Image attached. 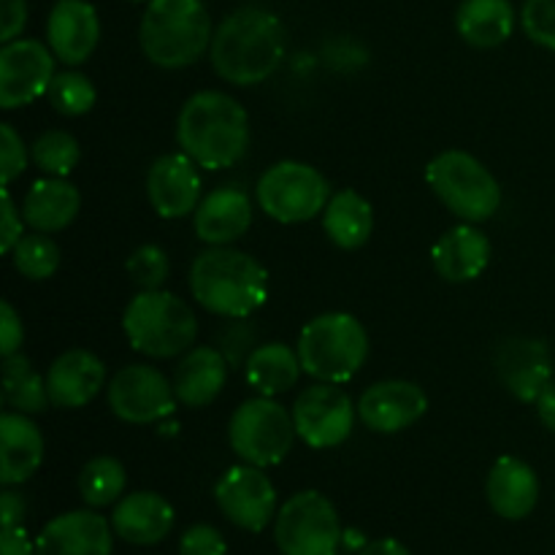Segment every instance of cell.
I'll use <instances>...</instances> for the list:
<instances>
[{
    "label": "cell",
    "instance_id": "1",
    "mask_svg": "<svg viewBox=\"0 0 555 555\" xmlns=\"http://www.w3.org/2000/svg\"><path fill=\"white\" fill-rule=\"evenodd\" d=\"M285 25L271 11L244 5L217 25L209 60L220 79L253 87L271 79L285 60Z\"/></svg>",
    "mask_w": 555,
    "mask_h": 555
},
{
    "label": "cell",
    "instance_id": "2",
    "mask_svg": "<svg viewBox=\"0 0 555 555\" xmlns=\"http://www.w3.org/2000/svg\"><path fill=\"white\" fill-rule=\"evenodd\" d=\"M177 141L184 155L206 171L236 166L249 146L247 108L228 92H195L179 112Z\"/></svg>",
    "mask_w": 555,
    "mask_h": 555
},
{
    "label": "cell",
    "instance_id": "3",
    "mask_svg": "<svg viewBox=\"0 0 555 555\" xmlns=\"http://www.w3.org/2000/svg\"><path fill=\"white\" fill-rule=\"evenodd\" d=\"M190 293L209 314L244 320L266 304L269 271L242 249L209 247L190 266Z\"/></svg>",
    "mask_w": 555,
    "mask_h": 555
},
{
    "label": "cell",
    "instance_id": "4",
    "mask_svg": "<svg viewBox=\"0 0 555 555\" xmlns=\"http://www.w3.org/2000/svg\"><path fill=\"white\" fill-rule=\"evenodd\" d=\"M215 25L204 0H152L139 25V43L152 65L182 70L211 49Z\"/></svg>",
    "mask_w": 555,
    "mask_h": 555
},
{
    "label": "cell",
    "instance_id": "5",
    "mask_svg": "<svg viewBox=\"0 0 555 555\" xmlns=\"http://www.w3.org/2000/svg\"><path fill=\"white\" fill-rule=\"evenodd\" d=\"M296 350L304 374L314 383L345 385L366 363L369 334L356 314L325 312L304 325Z\"/></svg>",
    "mask_w": 555,
    "mask_h": 555
},
{
    "label": "cell",
    "instance_id": "6",
    "mask_svg": "<svg viewBox=\"0 0 555 555\" xmlns=\"http://www.w3.org/2000/svg\"><path fill=\"white\" fill-rule=\"evenodd\" d=\"M128 345L146 358H177L193 350L198 320L188 301L168 291H141L122 312Z\"/></svg>",
    "mask_w": 555,
    "mask_h": 555
},
{
    "label": "cell",
    "instance_id": "7",
    "mask_svg": "<svg viewBox=\"0 0 555 555\" xmlns=\"http://www.w3.org/2000/svg\"><path fill=\"white\" fill-rule=\"evenodd\" d=\"M426 182L439 201L464 222L491 220L502 206L499 179L464 150H448L426 166Z\"/></svg>",
    "mask_w": 555,
    "mask_h": 555
},
{
    "label": "cell",
    "instance_id": "8",
    "mask_svg": "<svg viewBox=\"0 0 555 555\" xmlns=\"http://www.w3.org/2000/svg\"><path fill=\"white\" fill-rule=\"evenodd\" d=\"M296 437L293 412H287L269 396L247 399L228 423V442L233 453L244 464L260 466V469L282 464L293 450Z\"/></svg>",
    "mask_w": 555,
    "mask_h": 555
},
{
    "label": "cell",
    "instance_id": "9",
    "mask_svg": "<svg viewBox=\"0 0 555 555\" xmlns=\"http://www.w3.org/2000/svg\"><path fill=\"white\" fill-rule=\"evenodd\" d=\"M258 204L271 220L298 225L323 215L331 201V184L314 166L301 160L274 163L258 179Z\"/></svg>",
    "mask_w": 555,
    "mask_h": 555
},
{
    "label": "cell",
    "instance_id": "10",
    "mask_svg": "<svg viewBox=\"0 0 555 555\" xmlns=\"http://www.w3.org/2000/svg\"><path fill=\"white\" fill-rule=\"evenodd\" d=\"M274 540L282 555H336L345 531L331 499L320 491H301L276 513Z\"/></svg>",
    "mask_w": 555,
    "mask_h": 555
},
{
    "label": "cell",
    "instance_id": "11",
    "mask_svg": "<svg viewBox=\"0 0 555 555\" xmlns=\"http://www.w3.org/2000/svg\"><path fill=\"white\" fill-rule=\"evenodd\" d=\"M173 383L150 363H130L108 379V406L130 426H150L177 412Z\"/></svg>",
    "mask_w": 555,
    "mask_h": 555
},
{
    "label": "cell",
    "instance_id": "12",
    "mask_svg": "<svg viewBox=\"0 0 555 555\" xmlns=\"http://www.w3.org/2000/svg\"><path fill=\"white\" fill-rule=\"evenodd\" d=\"M356 415L358 406L352 404L347 390L331 383L309 385L293 404L298 439L312 450H331L345 444L356 426Z\"/></svg>",
    "mask_w": 555,
    "mask_h": 555
},
{
    "label": "cell",
    "instance_id": "13",
    "mask_svg": "<svg viewBox=\"0 0 555 555\" xmlns=\"http://www.w3.org/2000/svg\"><path fill=\"white\" fill-rule=\"evenodd\" d=\"M54 52L49 43L38 38H14L0 49V108L30 106L41 95H47L54 79Z\"/></svg>",
    "mask_w": 555,
    "mask_h": 555
},
{
    "label": "cell",
    "instance_id": "14",
    "mask_svg": "<svg viewBox=\"0 0 555 555\" xmlns=\"http://www.w3.org/2000/svg\"><path fill=\"white\" fill-rule=\"evenodd\" d=\"M215 499L220 513L238 529L260 534L276 518V488L260 466L236 464L217 480Z\"/></svg>",
    "mask_w": 555,
    "mask_h": 555
},
{
    "label": "cell",
    "instance_id": "15",
    "mask_svg": "<svg viewBox=\"0 0 555 555\" xmlns=\"http://www.w3.org/2000/svg\"><path fill=\"white\" fill-rule=\"evenodd\" d=\"M198 163L184 152L160 155L146 171V198L163 220H182L201 204Z\"/></svg>",
    "mask_w": 555,
    "mask_h": 555
},
{
    "label": "cell",
    "instance_id": "16",
    "mask_svg": "<svg viewBox=\"0 0 555 555\" xmlns=\"http://www.w3.org/2000/svg\"><path fill=\"white\" fill-rule=\"evenodd\" d=\"M428 412L426 390L410 379H383L363 390L358 417L374 434H399Z\"/></svg>",
    "mask_w": 555,
    "mask_h": 555
},
{
    "label": "cell",
    "instance_id": "17",
    "mask_svg": "<svg viewBox=\"0 0 555 555\" xmlns=\"http://www.w3.org/2000/svg\"><path fill=\"white\" fill-rule=\"evenodd\" d=\"M114 529L95 509H70L36 537V555H112Z\"/></svg>",
    "mask_w": 555,
    "mask_h": 555
},
{
    "label": "cell",
    "instance_id": "18",
    "mask_svg": "<svg viewBox=\"0 0 555 555\" xmlns=\"http://www.w3.org/2000/svg\"><path fill=\"white\" fill-rule=\"evenodd\" d=\"M101 41V20L87 0H57L47 20V43L65 65H81Z\"/></svg>",
    "mask_w": 555,
    "mask_h": 555
},
{
    "label": "cell",
    "instance_id": "19",
    "mask_svg": "<svg viewBox=\"0 0 555 555\" xmlns=\"http://www.w3.org/2000/svg\"><path fill=\"white\" fill-rule=\"evenodd\" d=\"M47 388L52 406L81 410L106 388V363L90 350H65L47 372Z\"/></svg>",
    "mask_w": 555,
    "mask_h": 555
},
{
    "label": "cell",
    "instance_id": "20",
    "mask_svg": "<svg viewBox=\"0 0 555 555\" xmlns=\"http://www.w3.org/2000/svg\"><path fill=\"white\" fill-rule=\"evenodd\" d=\"M499 377L518 401L534 404L553 383L551 350L542 339H509L499 347Z\"/></svg>",
    "mask_w": 555,
    "mask_h": 555
},
{
    "label": "cell",
    "instance_id": "21",
    "mask_svg": "<svg viewBox=\"0 0 555 555\" xmlns=\"http://www.w3.org/2000/svg\"><path fill=\"white\" fill-rule=\"evenodd\" d=\"M177 524L171 502L155 491H135L119 499L112 513V529L130 545H157Z\"/></svg>",
    "mask_w": 555,
    "mask_h": 555
},
{
    "label": "cell",
    "instance_id": "22",
    "mask_svg": "<svg viewBox=\"0 0 555 555\" xmlns=\"http://www.w3.org/2000/svg\"><path fill=\"white\" fill-rule=\"evenodd\" d=\"M491 238L475 225V222H461L439 236L431 247V263L444 282L464 285L477 280L491 263Z\"/></svg>",
    "mask_w": 555,
    "mask_h": 555
},
{
    "label": "cell",
    "instance_id": "23",
    "mask_svg": "<svg viewBox=\"0 0 555 555\" xmlns=\"http://www.w3.org/2000/svg\"><path fill=\"white\" fill-rule=\"evenodd\" d=\"M195 236L209 247L238 242L253 225V201L242 188H217L195 209Z\"/></svg>",
    "mask_w": 555,
    "mask_h": 555
},
{
    "label": "cell",
    "instance_id": "24",
    "mask_svg": "<svg viewBox=\"0 0 555 555\" xmlns=\"http://www.w3.org/2000/svg\"><path fill=\"white\" fill-rule=\"evenodd\" d=\"M486 496L499 518L524 520L540 502V477L526 461L502 455L488 472Z\"/></svg>",
    "mask_w": 555,
    "mask_h": 555
},
{
    "label": "cell",
    "instance_id": "25",
    "mask_svg": "<svg viewBox=\"0 0 555 555\" xmlns=\"http://www.w3.org/2000/svg\"><path fill=\"white\" fill-rule=\"evenodd\" d=\"M43 434L30 415H0V482L5 488L30 480L43 464Z\"/></svg>",
    "mask_w": 555,
    "mask_h": 555
},
{
    "label": "cell",
    "instance_id": "26",
    "mask_svg": "<svg viewBox=\"0 0 555 555\" xmlns=\"http://www.w3.org/2000/svg\"><path fill=\"white\" fill-rule=\"evenodd\" d=\"M81 209V193L68 177H47L30 184L22 198L25 225L38 233L65 231Z\"/></svg>",
    "mask_w": 555,
    "mask_h": 555
},
{
    "label": "cell",
    "instance_id": "27",
    "mask_svg": "<svg viewBox=\"0 0 555 555\" xmlns=\"http://www.w3.org/2000/svg\"><path fill=\"white\" fill-rule=\"evenodd\" d=\"M228 383V358L217 347H193L173 372L177 399L190 410L209 406Z\"/></svg>",
    "mask_w": 555,
    "mask_h": 555
},
{
    "label": "cell",
    "instance_id": "28",
    "mask_svg": "<svg viewBox=\"0 0 555 555\" xmlns=\"http://www.w3.org/2000/svg\"><path fill=\"white\" fill-rule=\"evenodd\" d=\"M515 22L509 0H464L455 11V30L475 49L502 47L515 33Z\"/></svg>",
    "mask_w": 555,
    "mask_h": 555
},
{
    "label": "cell",
    "instance_id": "29",
    "mask_svg": "<svg viewBox=\"0 0 555 555\" xmlns=\"http://www.w3.org/2000/svg\"><path fill=\"white\" fill-rule=\"evenodd\" d=\"M301 358L298 350L282 345V341H269V345L255 347L244 361V377L247 385L258 396H274L287 393L301 379Z\"/></svg>",
    "mask_w": 555,
    "mask_h": 555
},
{
    "label": "cell",
    "instance_id": "30",
    "mask_svg": "<svg viewBox=\"0 0 555 555\" xmlns=\"http://www.w3.org/2000/svg\"><path fill=\"white\" fill-rule=\"evenodd\" d=\"M323 231L339 249H361L374 231V209L369 198L350 188L331 195L323 211Z\"/></svg>",
    "mask_w": 555,
    "mask_h": 555
},
{
    "label": "cell",
    "instance_id": "31",
    "mask_svg": "<svg viewBox=\"0 0 555 555\" xmlns=\"http://www.w3.org/2000/svg\"><path fill=\"white\" fill-rule=\"evenodd\" d=\"M3 399L11 410L30 417L41 415L52 404L47 377H41L22 352L5 358L3 363Z\"/></svg>",
    "mask_w": 555,
    "mask_h": 555
},
{
    "label": "cell",
    "instance_id": "32",
    "mask_svg": "<svg viewBox=\"0 0 555 555\" xmlns=\"http://www.w3.org/2000/svg\"><path fill=\"white\" fill-rule=\"evenodd\" d=\"M125 486H128V472H125L122 461L112 459V455H98V459L87 461L79 475L81 502L92 509L117 504L122 499Z\"/></svg>",
    "mask_w": 555,
    "mask_h": 555
},
{
    "label": "cell",
    "instance_id": "33",
    "mask_svg": "<svg viewBox=\"0 0 555 555\" xmlns=\"http://www.w3.org/2000/svg\"><path fill=\"white\" fill-rule=\"evenodd\" d=\"M60 247L54 238H49L47 233H30V236H22L20 244L11 249V263L20 271L25 280L43 282L52 280L60 269Z\"/></svg>",
    "mask_w": 555,
    "mask_h": 555
},
{
    "label": "cell",
    "instance_id": "34",
    "mask_svg": "<svg viewBox=\"0 0 555 555\" xmlns=\"http://www.w3.org/2000/svg\"><path fill=\"white\" fill-rule=\"evenodd\" d=\"M30 157L47 177H68L81 160V146L65 130H47L30 146Z\"/></svg>",
    "mask_w": 555,
    "mask_h": 555
},
{
    "label": "cell",
    "instance_id": "35",
    "mask_svg": "<svg viewBox=\"0 0 555 555\" xmlns=\"http://www.w3.org/2000/svg\"><path fill=\"white\" fill-rule=\"evenodd\" d=\"M47 98L54 112L63 114V117H81V114L92 112L98 92L90 76L79 74V70H60L49 85Z\"/></svg>",
    "mask_w": 555,
    "mask_h": 555
},
{
    "label": "cell",
    "instance_id": "36",
    "mask_svg": "<svg viewBox=\"0 0 555 555\" xmlns=\"http://www.w3.org/2000/svg\"><path fill=\"white\" fill-rule=\"evenodd\" d=\"M125 271L139 291H160L171 274V260H168L166 249L157 244H141L128 258Z\"/></svg>",
    "mask_w": 555,
    "mask_h": 555
},
{
    "label": "cell",
    "instance_id": "37",
    "mask_svg": "<svg viewBox=\"0 0 555 555\" xmlns=\"http://www.w3.org/2000/svg\"><path fill=\"white\" fill-rule=\"evenodd\" d=\"M520 25L531 43L555 52V0H526Z\"/></svg>",
    "mask_w": 555,
    "mask_h": 555
},
{
    "label": "cell",
    "instance_id": "38",
    "mask_svg": "<svg viewBox=\"0 0 555 555\" xmlns=\"http://www.w3.org/2000/svg\"><path fill=\"white\" fill-rule=\"evenodd\" d=\"M27 168V146L14 125H0V179L3 188H9L14 179H20Z\"/></svg>",
    "mask_w": 555,
    "mask_h": 555
},
{
    "label": "cell",
    "instance_id": "39",
    "mask_svg": "<svg viewBox=\"0 0 555 555\" xmlns=\"http://www.w3.org/2000/svg\"><path fill=\"white\" fill-rule=\"evenodd\" d=\"M179 555H228L225 537L209 524H195L179 540Z\"/></svg>",
    "mask_w": 555,
    "mask_h": 555
},
{
    "label": "cell",
    "instance_id": "40",
    "mask_svg": "<svg viewBox=\"0 0 555 555\" xmlns=\"http://www.w3.org/2000/svg\"><path fill=\"white\" fill-rule=\"evenodd\" d=\"M0 209H3L0 211V249L5 255H11V249L22 238V222H25V217H22V211H16L9 188H3V195H0Z\"/></svg>",
    "mask_w": 555,
    "mask_h": 555
},
{
    "label": "cell",
    "instance_id": "41",
    "mask_svg": "<svg viewBox=\"0 0 555 555\" xmlns=\"http://www.w3.org/2000/svg\"><path fill=\"white\" fill-rule=\"evenodd\" d=\"M22 341H25L22 318L11 307V301H3L0 304V352H3V358L16 356L22 350Z\"/></svg>",
    "mask_w": 555,
    "mask_h": 555
},
{
    "label": "cell",
    "instance_id": "42",
    "mask_svg": "<svg viewBox=\"0 0 555 555\" xmlns=\"http://www.w3.org/2000/svg\"><path fill=\"white\" fill-rule=\"evenodd\" d=\"M27 25V0H0V41L9 43L22 36Z\"/></svg>",
    "mask_w": 555,
    "mask_h": 555
},
{
    "label": "cell",
    "instance_id": "43",
    "mask_svg": "<svg viewBox=\"0 0 555 555\" xmlns=\"http://www.w3.org/2000/svg\"><path fill=\"white\" fill-rule=\"evenodd\" d=\"M0 555H36V542H30L22 526L3 529L0 534Z\"/></svg>",
    "mask_w": 555,
    "mask_h": 555
},
{
    "label": "cell",
    "instance_id": "44",
    "mask_svg": "<svg viewBox=\"0 0 555 555\" xmlns=\"http://www.w3.org/2000/svg\"><path fill=\"white\" fill-rule=\"evenodd\" d=\"M0 513H3V529L22 526V520H25V499L11 491V488H5L0 493Z\"/></svg>",
    "mask_w": 555,
    "mask_h": 555
},
{
    "label": "cell",
    "instance_id": "45",
    "mask_svg": "<svg viewBox=\"0 0 555 555\" xmlns=\"http://www.w3.org/2000/svg\"><path fill=\"white\" fill-rule=\"evenodd\" d=\"M534 406H537V415H540V421L545 423V428H551V431L555 434V379L547 385L545 390H542V396L534 401Z\"/></svg>",
    "mask_w": 555,
    "mask_h": 555
},
{
    "label": "cell",
    "instance_id": "46",
    "mask_svg": "<svg viewBox=\"0 0 555 555\" xmlns=\"http://www.w3.org/2000/svg\"><path fill=\"white\" fill-rule=\"evenodd\" d=\"M358 555H412L406 551L404 542L393 540V537H383V540H374L369 542L366 547H361V553Z\"/></svg>",
    "mask_w": 555,
    "mask_h": 555
},
{
    "label": "cell",
    "instance_id": "47",
    "mask_svg": "<svg viewBox=\"0 0 555 555\" xmlns=\"http://www.w3.org/2000/svg\"><path fill=\"white\" fill-rule=\"evenodd\" d=\"M130 3H152V0H130Z\"/></svg>",
    "mask_w": 555,
    "mask_h": 555
}]
</instances>
